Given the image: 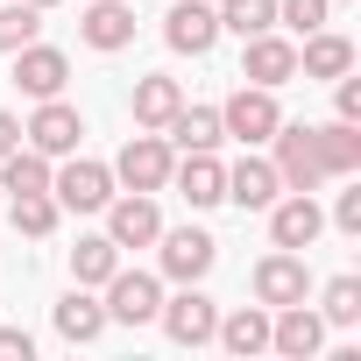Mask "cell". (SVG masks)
I'll list each match as a JSON object with an SVG mask.
<instances>
[{"label":"cell","mask_w":361,"mask_h":361,"mask_svg":"<svg viewBox=\"0 0 361 361\" xmlns=\"http://www.w3.org/2000/svg\"><path fill=\"white\" fill-rule=\"evenodd\" d=\"M170 163H177V156H170V142H163L156 128H135V135H128V149L114 156V177H121L128 192H163V185H170Z\"/></svg>","instance_id":"obj_1"},{"label":"cell","mask_w":361,"mask_h":361,"mask_svg":"<svg viewBox=\"0 0 361 361\" xmlns=\"http://www.w3.org/2000/svg\"><path fill=\"white\" fill-rule=\"evenodd\" d=\"M50 199H57L64 213H106V199H114V170L78 156V163L50 170Z\"/></svg>","instance_id":"obj_2"},{"label":"cell","mask_w":361,"mask_h":361,"mask_svg":"<svg viewBox=\"0 0 361 361\" xmlns=\"http://www.w3.org/2000/svg\"><path fill=\"white\" fill-rule=\"evenodd\" d=\"M156 241H163V276H170V283H206L213 262H220V241H213L206 227H170V234H156Z\"/></svg>","instance_id":"obj_3"},{"label":"cell","mask_w":361,"mask_h":361,"mask_svg":"<svg viewBox=\"0 0 361 361\" xmlns=\"http://www.w3.org/2000/svg\"><path fill=\"white\" fill-rule=\"evenodd\" d=\"M276 177H283V192H319L326 185V163H319V142H312V128H290V121H276Z\"/></svg>","instance_id":"obj_4"},{"label":"cell","mask_w":361,"mask_h":361,"mask_svg":"<svg viewBox=\"0 0 361 361\" xmlns=\"http://www.w3.org/2000/svg\"><path fill=\"white\" fill-rule=\"evenodd\" d=\"M276 121H283V106H276V92H269V85H241V92L220 106V128H227L234 142H248V149H255V142H269V135H276Z\"/></svg>","instance_id":"obj_5"},{"label":"cell","mask_w":361,"mask_h":361,"mask_svg":"<svg viewBox=\"0 0 361 361\" xmlns=\"http://www.w3.org/2000/svg\"><path fill=\"white\" fill-rule=\"evenodd\" d=\"M156 319H163V333H170L177 347H206V340H213V326H220V305H213L199 283H185L170 305H156Z\"/></svg>","instance_id":"obj_6"},{"label":"cell","mask_w":361,"mask_h":361,"mask_svg":"<svg viewBox=\"0 0 361 361\" xmlns=\"http://www.w3.org/2000/svg\"><path fill=\"white\" fill-rule=\"evenodd\" d=\"M319 234H326V213H319L312 192H290V199L276 192V199H269V241H276V248H298V255H305Z\"/></svg>","instance_id":"obj_7"},{"label":"cell","mask_w":361,"mask_h":361,"mask_svg":"<svg viewBox=\"0 0 361 361\" xmlns=\"http://www.w3.org/2000/svg\"><path fill=\"white\" fill-rule=\"evenodd\" d=\"M170 185H177V199L185 206H220L227 199V163L213 156V149H185V163H170Z\"/></svg>","instance_id":"obj_8"},{"label":"cell","mask_w":361,"mask_h":361,"mask_svg":"<svg viewBox=\"0 0 361 361\" xmlns=\"http://www.w3.org/2000/svg\"><path fill=\"white\" fill-rule=\"evenodd\" d=\"M163 43L177 57H206L220 43V15L206 8V0H170V15H163Z\"/></svg>","instance_id":"obj_9"},{"label":"cell","mask_w":361,"mask_h":361,"mask_svg":"<svg viewBox=\"0 0 361 361\" xmlns=\"http://www.w3.org/2000/svg\"><path fill=\"white\" fill-rule=\"evenodd\" d=\"M78 135H85V121H78V106L57 92V99H43L36 114H29V128H22V142L29 149H43V156H71L78 149Z\"/></svg>","instance_id":"obj_10"},{"label":"cell","mask_w":361,"mask_h":361,"mask_svg":"<svg viewBox=\"0 0 361 361\" xmlns=\"http://www.w3.org/2000/svg\"><path fill=\"white\" fill-rule=\"evenodd\" d=\"M255 298L276 312V305H298V298H312V269H305V255L298 248H276V255H262L255 262Z\"/></svg>","instance_id":"obj_11"},{"label":"cell","mask_w":361,"mask_h":361,"mask_svg":"<svg viewBox=\"0 0 361 361\" xmlns=\"http://www.w3.org/2000/svg\"><path fill=\"white\" fill-rule=\"evenodd\" d=\"M156 305H163V283H156L149 269H114V276H106V319H121V326H149Z\"/></svg>","instance_id":"obj_12"},{"label":"cell","mask_w":361,"mask_h":361,"mask_svg":"<svg viewBox=\"0 0 361 361\" xmlns=\"http://www.w3.org/2000/svg\"><path fill=\"white\" fill-rule=\"evenodd\" d=\"M241 43H248V50H241V78H248V85H269V92H276V85L298 78V43H283V36H269V29H262V36H241Z\"/></svg>","instance_id":"obj_13"},{"label":"cell","mask_w":361,"mask_h":361,"mask_svg":"<svg viewBox=\"0 0 361 361\" xmlns=\"http://www.w3.org/2000/svg\"><path fill=\"white\" fill-rule=\"evenodd\" d=\"M163 234V213L149 192H128V199H106V241L114 248H149Z\"/></svg>","instance_id":"obj_14"},{"label":"cell","mask_w":361,"mask_h":361,"mask_svg":"<svg viewBox=\"0 0 361 361\" xmlns=\"http://www.w3.org/2000/svg\"><path fill=\"white\" fill-rule=\"evenodd\" d=\"M269 347L276 354H290V361H312L319 347H326V319L298 298V305H276V319H269Z\"/></svg>","instance_id":"obj_15"},{"label":"cell","mask_w":361,"mask_h":361,"mask_svg":"<svg viewBox=\"0 0 361 361\" xmlns=\"http://www.w3.org/2000/svg\"><path fill=\"white\" fill-rule=\"evenodd\" d=\"M64 78H71V57H64V50H50V43H22V50H15V85H22L29 99H57Z\"/></svg>","instance_id":"obj_16"},{"label":"cell","mask_w":361,"mask_h":361,"mask_svg":"<svg viewBox=\"0 0 361 361\" xmlns=\"http://www.w3.org/2000/svg\"><path fill=\"white\" fill-rule=\"evenodd\" d=\"M276 192H283V177H276V163H262V156H241V163L227 170V199H234L241 213H269Z\"/></svg>","instance_id":"obj_17"},{"label":"cell","mask_w":361,"mask_h":361,"mask_svg":"<svg viewBox=\"0 0 361 361\" xmlns=\"http://www.w3.org/2000/svg\"><path fill=\"white\" fill-rule=\"evenodd\" d=\"M78 36L92 50H128L135 43V8H128V0H92V8L78 15Z\"/></svg>","instance_id":"obj_18"},{"label":"cell","mask_w":361,"mask_h":361,"mask_svg":"<svg viewBox=\"0 0 361 361\" xmlns=\"http://www.w3.org/2000/svg\"><path fill=\"white\" fill-rule=\"evenodd\" d=\"M185 106V92H177V78H163V71H149V78H135V128H170V114Z\"/></svg>","instance_id":"obj_19"},{"label":"cell","mask_w":361,"mask_h":361,"mask_svg":"<svg viewBox=\"0 0 361 361\" xmlns=\"http://www.w3.org/2000/svg\"><path fill=\"white\" fill-rule=\"evenodd\" d=\"M298 71L305 78H340V71H354V43L333 36V29H312L305 50H298Z\"/></svg>","instance_id":"obj_20"},{"label":"cell","mask_w":361,"mask_h":361,"mask_svg":"<svg viewBox=\"0 0 361 361\" xmlns=\"http://www.w3.org/2000/svg\"><path fill=\"white\" fill-rule=\"evenodd\" d=\"M213 340H220L227 354H262V347H269V305H241V312H227V319L213 326Z\"/></svg>","instance_id":"obj_21"},{"label":"cell","mask_w":361,"mask_h":361,"mask_svg":"<svg viewBox=\"0 0 361 361\" xmlns=\"http://www.w3.org/2000/svg\"><path fill=\"white\" fill-rule=\"evenodd\" d=\"M0 192H8V199H22V192H50V156L43 149H8V156H0Z\"/></svg>","instance_id":"obj_22"},{"label":"cell","mask_w":361,"mask_h":361,"mask_svg":"<svg viewBox=\"0 0 361 361\" xmlns=\"http://www.w3.org/2000/svg\"><path fill=\"white\" fill-rule=\"evenodd\" d=\"M312 142H319V163H326V177H361V135H354V121L312 128Z\"/></svg>","instance_id":"obj_23"},{"label":"cell","mask_w":361,"mask_h":361,"mask_svg":"<svg viewBox=\"0 0 361 361\" xmlns=\"http://www.w3.org/2000/svg\"><path fill=\"white\" fill-rule=\"evenodd\" d=\"M57 333H64L71 347H92V340L106 333V305H99V298H85V283H78V290L57 305Z\"/></svg>","instance_id":"obj_24"},{"label":"cell","mask_w":361,"mask_h":361,"mask_svg":"<svg viewBox=\"0 0 361 361\" xmlns=\"http://www.w3.org/2000/svg\"><path fill=\"white\" fill-rule=\"evenodd\" d=\"M163 135H170L177 149H220V142H227V128H220V106H177Z\"/></svg>","instance_id":"obj_25"},{"label":"cell","mask_w":361,"mask_h":361,"mask_svg":"<svg viewBox=\"0 0 361 361\" xmlns=\"http://www.w3.org/2000/svg\"><path fill=\"white\" fill-rule=\"evenodd\" d=\"M8 220H15V234H29V241H43V234H57V220H64V206H57L50 192H22V199L8 206Z\"/></svg>","instance_id":"obj_26"},{"label":"cell","mask_w":361,"mask_h":361,"mask_svg":"<svg viewBox=\"0 0 361 361\" xmlns=\"http://www.w3.org/2000/svg\"><path fill=\"white\" fill-rule=\"evenodd\" d=\"M114 269H121V248H114L106 234H85V241L71 248V276H78L85 290H92V283H106Z\"/></svg>","instance_id":"obj_27"},{"label":"cell","mask_w":361,"mask_h":361,"mask_svg":"<svg viewBox=\"0 0 361 361\" xmlns=\"http://www.w3.org/2000/svg\"><path fill=\"white\" fill-rule=\"evenodd\" d=\"M213 15L234 36H262V29H276V0H227V8H213Z\"/></svg>","instance_id":"obj_28"},{"label":"cell","mask_w":361,"mask_h":361,"mask_svg":"<svg viewBox=\"0 0 361 361\" xmlns=\"http://www.w3.org/2000/svg\"><path fill=\"white\" fill-rule=\"evenodd\" d=\"M36 29H43V8H29V0L0 8V57H15L22 43H36Z\"/></svg>","instance_id":"obj_29"},{"label":"cell","mask_w":361,"mask_h":361,"mask_svg":"<svg viewBox=\"0 0 361 361\" xmlns=\"http://www.w3.org/2000/svg\"><path fill=\"white\" fill-rule=\"evenodd\" d=\"M319 319H333V326H354V319H361V276H333V283H326V305H319Z\"/></svg>","instance_id":"obj_30"},{"label":"cell","mask_w":361,"mask_h":361,"mask_svg":"<svg viewBox=\"0 0 361 361\" xmlns=\"http://www.w3.org/2000/svg\"><path fill=\"white\" fill-rule=\"evenodd\" d=\"M326 8L333 0H276V15L298 29V36H312V29H326Z\"/></svg>","instance_id":"obj_31"},{"label":"cell","mask_w":361,"mask_h":361,"mask_svg":"<svg viewBox=\"0 0 361 361\" xmlns=\"http://www.w3.org/2000/svg\"><path fill=\"white\" fill-rule=\"evenodd\" d=\"M333 227H340V234H361V185L333 199Z\"/></svg>","instance_id":"obj_32"},{"label":"cell","mask_w":361,"mask_h":361,"mask_svg":"<svg viewBox=\"0 0 361 361\" xmlns=\"http://www.w3.org/2000/svg\"><path fill=\"white\" fill-rule=\"evenodd\" d=\"M333 85H340V92H333V106H340V121H361V78H347V71H340Z\"/></svg>","instance_id":"obj_33"},{"label":"cell","mask_w":361,"mask_h":361,"mask_svg":"<svg viewBox=\"0 0 361 361\" xmlns=\"http://www.w3.org/2000/svg\"><path fill=\"white\" fill-rule=\"evenodd\" d=\"M29 354H36V340L22 326H0V361H29Z\"/></svg>","instance_id":"obj_34"},{"label":"cell","mask_w":361,"mask_h":361,"mask_svg":"<svg viewBox=\"0 0 361 361\" xmlns=\"http://www.w3.org/2000/svg\"><path fill=\"white\" fill-rule=\"evenodd\" d=\"M8 149H22V121H15V114H0V156H8Z\"/></svg>","instance_id":"obj_35"},{"label":"cell","mask_w":361,"mask_h":361,"mask_svg":"<svg viewBox=\"0 0 361 361\" xmlns=\"http://www.w3.org/2000/svg\"><path fill=\"white\" fill-rule=\"evenodd\" d=\"M29 8H57V0H29Z\"/></svg>","instance_id":"obj_36"}]
</instances>
